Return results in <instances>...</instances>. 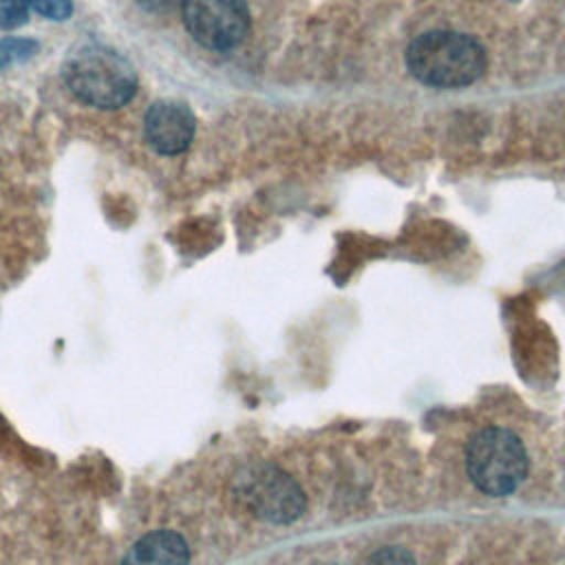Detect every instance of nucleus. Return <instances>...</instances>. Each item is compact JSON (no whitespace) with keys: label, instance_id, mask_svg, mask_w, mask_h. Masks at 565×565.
Masks as SVG:
<instances>
[{"label":"nucleus","instance_id":"423d86ee","mask_svg":"<svg viewBox=\"0 0 565 565\" xmlns=\"http://www.w3.org/2000/svg\"><path fill=\"white\" fill-rule=\"evenodd\" d=\"M194 128L196 119L192 110L174 99L154 102L143 119L146 139L159 154L183 152L194 137Z\"/></svg>","mask_w":565,"mask_h":565},{"label":"nucleus","instance_id":"39448f33","mask_svg":"<svg viewBox=\"0 0 565 565\" xmlns=\"http://www.w3.org/2000/svg\"><path fill=\"white\" fill-rule=\"evenodd\" d=\"M232 494L252 516L267 523H291L305 512V492L274 463H249L234 477Z\"/></svg>","mask_w":565,"mask_h":565},{"label":"nucleus","instance_id":"f03ea898","mask_svg":"<svg viewBox=\"0 0 565 565\" xmlns=\"http://www.w3.org/2000/svg\"><path fill=\"white\" fill-rule=\"evenodd\" d=\"M62 75L68 90L95 108H119L128 104L137 90L132 64L102 44H82L71 51Z\"/></svg>","mask_w":565,"mask_h":565},{"label":"nucleus","instance_id":"1a4fd4ad","mask_svg":"<svg viewBox=\"0 0 565 565\" xmlns=\"http://www.w3.org/2000/svg\"><path fill=\"white\" fill-rule=\"evenodd\" d=\"M29 2L26 0H0V29H15L26 22Z\"/></svg>","mask_w":565,"mask_h":565},{"label":"nucleus","instance_id":"9b49d317","mask_svg":"<svg viewBox=\"0 0 565 565\" xmlns=\"http://www.w3.org/2000/svg\"><path fill=\"white\" fill-rule=\"evenodd\" d=\"M26 2L49 20H66L73 13L71 0H26Z\"/></svg>","mask_w":565,"mask_h":565},{"label":"nucleus","instance_id":"0eeeda50","mask_svg":"<svg viewBox=\"0 0 565 565\" xmlns=\"http://www.w3.org/2000/svg\"><path fill=\"white\" fill-rule=\"evenodd\" d=\"M190 550L181 534L154 530L143 534L121 558L119 565H188Z\"/></svg>","mask_w":565,"mask_h":565},{"label":"nucleus","instance_id":"f8f14e48","mask_svg":"<svg viewBox=\"0 0 565 565\" xmlns=\"http://www.w3.org/2000/svg\"><path fill=\"white\" fill-rule=\"evenodd\" d=\"M135 2L143 9H148V11H166V9L174 7L181 0H135Z\"/></svg>","mask_w":565,"mask_h":565},{"label":"nucleus","instance_id":"20e7f679","mask_svg":"<svg viewBox=\"0 0 565 565\" xmlns=\"http://www.w3.org/2000/svg\"><path fill=\"white\" fill-rule=\"evenodd\" d=\"M466 470L483 494L505 497L523 481L527 452L514 433L497 426L483 428L466 448Z\"/></svg>","mask_w":565,"mask_h":565},{"label":"nucleus","instance_id":"6e6552de","mask_svg":"<svg viewBox=\"0 0 565 565\" xmlns=\"http://www.w3.org/2000/svg\"><path fill=\"white\" fill-rule=\"evenodd\" d=\"M38 51V42L29 38H2L0 40V71L26 62Z\"/></svg>","mask_w":565,"mask_h":565},{"label":"nucleus","instance_id":"9d476101","mask_svg":"<svg viewBox=\"0 0 565 565\" xmlns=\"http://www.w3.org/2000/svg\"><path fill=\"white\" fill-rule=\"evenodd\" d=\"M366 565H415V558L408 550L397 545H386L377 552H373L366 561Z\"/></svg>","mask_w":565,"mask_h":565},{"label":"nucleus","instance_id":"f257e3e1","mask_svg":"<svg viewBox=\"0 0 565 565\" xmlns=\"http://www.w3.org/2000/svg\"><path fill=\"white\" fill-rule=\"evenodd\" d=\"M494 60V35L468 2H441L415 20L404 46L408 75L428 88L455 90L483 79Z\"/></svg>","mask_w":565,"mask_h":565},{"label":"nucleus","instance_id":"7ed1b4c3","mask_svg":"<svg viewBox=\"0 0 565 565\" xmlns=\"http://www.w3.org/2000/svg\"><path fill=\"white\" fill-rule=\"evenodd\" d=\"M181 15L196 44L212 53H236L258 33L254 0H181Z\"/></svg>","mask_w":565,"mask_h":565}]
</instances>
